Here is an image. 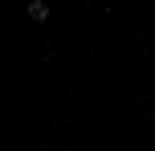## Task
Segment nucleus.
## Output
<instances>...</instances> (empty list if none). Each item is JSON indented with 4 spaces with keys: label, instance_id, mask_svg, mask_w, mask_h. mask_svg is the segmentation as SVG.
I'll list each match as a JSON object with an SVG mask.
<instances>
[{
    "label": "nucleus",
    "instance_id": "obj_1",
    "mask_svg": "<svg viewBox=\"0 0 155 151\" xmlns=\"http://www.w3.org/2000/svg\"><path fill=\"white\" fill-rule=\"evenodd\" d=\"M29 16H33V21H49V4H45V0H33V4H29Z\"/></svg>",
    "mask_w": 155,
    "mask_h": 151
}]
</instances>
